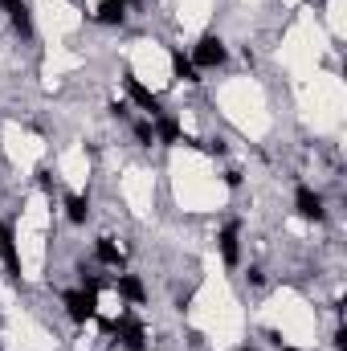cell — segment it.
I'll use <instances>...</instances> for the list:
<instances>
[{"label": "cell", "instance_id": "6da1fadb", "mask_svg": "<svg viewBox=\"0 0 347 351\" xmlns=\"http://www.w3.org/2000/svg\"><path fill=\"white\" fill-rule=\"evenodd\" d=\"M229 62V45L217 37V33H204L196 45H192V66L196 70H221Z\"/></svg>", "mask_w": 347, "mask_h": 351}, {"label": "cell", "instance_id": "7a4b0ae2", "mask_svg": "<svg viewBox=\"0 0 347 351\" xmlns=\"http://www.w3.org/2000/svg\"><path fill=\"white\" fill-rule=\"evenodd\" d=\"M106 335H110L115 348H123V351H147V331H143V323H135L131 315L119 319V323H110Z\"/></svg>", "mask_w": 347, "mask_h": 351}, {"label": "cell", "instance_id": "3957f363", "mask_svg": "<svg viewBox=\"0 0 347 351\" xmlns=\"http://www.w3.org/2000/svg\"><path fill=\"white\" fill-rule=\"evenodd\" d=\"M294 213H298L302 221H315V225H323V221H327V200H323L315 188L298 184V192H294Z\"/></svg>", "mask_w": 347, "mask_h": 351}, {"label": "cell", "instance_id": "277c9868", "mask_svg": "<svg viewBox=\"0 0 347 351\" xmlns=\"http://www.w3.org/2000/svg\"><path fill=\"white\" fill-rule=\"evenodd\" d=\"M62 306H66V315H70V323H90L94 315H98V298L86 294V290H66L62 294Z\"/></svg>", "mask_w": 347, "mask_h": 351}, {"label": "cell", "instance_id": "5b68a950", "mask_svg": "<svg viewBox=\"0 0 347 351\" xmlns=\"http://www.w3.org/2000/svg\"><path fill=\"white\" fill-rule=\"evenodd\" d=\"M0 8H4L12 33L21 41H33V8H29V0H0Z\"/></svg>", "mask_w": 347, "mask_h": 351}, {"label": "cell", "instance_id": "8992f818", "mask_svg": "<svg viewBox=\"0 0 347 351\" xmlns=\"http://www.w3.org/2000/svg\"><path fill=\"white\" fill-rule=\"evenodd\" d=\"M123 86H127V94H131V102H135V106H143V114H147V119H160V114H164V102H160L152 90L143 86L131 70L123 74Z\"/></svg>", "mask_w": 347, "mask_h": 351}, {"label": "cell", "instance_id": "52a82bcc", "mask_svg": "<svg viewBox=\"0 0 347 351\" xmlns=\"http://www.w3.org/2000/svg\"><path fill=\"white\" fill-rule=\"evenodd\" d=\"M217 245H221V258H225V265H241V221H237V217L221 225Z\"/></svg>", "mask_w": 347, "mask_h": 351}, {"label": "cell", "instance_id": "ba28073f", "mask_svg": "<svg viewBox=\"0 0 347 351\" xmlns=\"http://www.w3.org/2000/svg\"><path fill=\"white\" fill-rule=\"evenodd\" d=\"M0 262H4L12 282H21V250H16V233L8 221H0Z\"/></svg>", "mask_w": 347, "mask_h": 351}, {"label": "cell", "instance_id": "9c48e42d", "mask_svg": "<svg viewBox=\"0 0 347 351\" xmlns=\"http://www.w3.org/2000/svg\"><path fill=\"white\" fill-rule=\"evenodd\" d=\"M152 127H156V143H164V147H176V143H184V131H180V119L176 114H160V119H152Z\"/></svg>", "mask_w": 347, "mask_h": 351}, {"label": "cell", "instance_id": "30bf717a", "mask_svg": "<svg viewBox=\"0 0 347 351\" xmlns=\"http://www.w3.org/2000/svg\"><path fill=\"white\" fill-rule=\"evenodd\" d=\"M94 258L102 265H110V269H119V274H123V265H127L123 250L115 245V237H98V241H94Z\"/></svg>", "mask_w": 347, "mask_h": 351}, {"label": "cell", "instance_id": "8fae6325", "mask_svg": "<svg viewBox=\"0 0 347 351\" xmlns=\"http://www.w3.org/2000/svg\"><path fill=\"white\" fill-rule=\"evenodd\" d=\"M115 286H119V294L131 302V306H139L143 298H147V290H143V282H139V274H119L115 278Z\"/></svg>", "mask_w": 347, "mask_h": 351}, {"label": "cell", "instance_id": "7c38bea8", "mask_svg": "<svg viewBox=\"0 0 347 351\" xmlns=\"http://www.w3.org/2000/svg\"><path fill=\"white\" fill-rule=\"evenodd\" d=\"M94 21H98V25H123V21H127V4H123V0H102V4L94 8Z\"/></svg>", "mask_w": 347, "mask_h": 351}, {"label": "cell", "instance_id": "4fadbf2b", "mask_svg": "<svg viewBox=\"0 0 347 351\" xmlns=\"http://www.w3.org/2000/svg\"><path fill=\"white\" fill-rule=\"evenodd\" d=\"M66 221L70 225H86L90 221V196H82V192L66 196Z\"/></svg>", "mask_w": 347, "mask_h": 351}, {"label": "cell", "instance_id": "5bb4252c", "mask_svg": "<svg viewBox=\"0 0 347 351\" xmlns=\"http://www.w3.org/2000/svg\"><path fill=\"white\" fill-rule=\"evenodd\" d=\"M172 70L180 82H200V70L192 66V58H184V49H176V45H172Z\"/></svg>", "mask_w": 347, "mask_h": 351}, {"label": "cell", "instance_id": "9a60e30c", "mask_svg": "<svg viewBox=\"0 0 347 351\" xmlns=\"http://www.w3.org/2000/svg\"><path fill=\"white\" fill-rule=\"evenodd\" d=\"M131 131H135V143H139V147H152V143H156V127H152V119H135Z\"/></svg>", "mask_w": 347, "mask_h": 351}, {"label": "cell", "instance_id": "2e32d148", "mask_svg": "<svg viewBox=\"0 0 347 351\" xmlns=\"http://www.w3.org/2000/svg\"><path fill=\"white\" fill-rule=\"evenodd\" d=\"M246 282H250V286H265V269H261L258 262L246 265Z\"/></svg>", "mask_w": 347, "mask_h": 351}, {"label": "cell", "instance_id": "e0dca14e", "mask_svg": "<svg viewBox=\"0 0 347 351\" xmlns=\"http://www.w3.org/2000/svg\"><path fill=\"white\" fill-rule=\"evenodd\" d=\"M110 114H115L119 123H127V119H131V102H110Z\"/></svg>", "mask_w": 347, "mask_h": 351}, {"label": "cell", "instance_id": "ac0fdd59", "mask_svg": "<svg viewBox=\"0 0 347 351\" xmlns=\"http://www.w3.org/2000/svg\"><path fill=\"white\" fill-rule=\"evenodd\" d=\"M37 184H41L45 192H53V172H49V168H41V172H37Z\"/></svg>", "mask_w": 347, "mask_h": 351}, {"label": "cell", "instance_id": "d6986e66", "mask_svg": "<svg viewBox=\"0 0 347 351\" xmlns=\"http://www.w3.org/2000/svg\"><path fill=\"white\" fill-rule=\"evenodd\" d=\"M221 180H225V188H241V172H225Z\"/></svg>", "mask_w": 347, "mask_h": 351}, {"label": "cell", "instance_id": "ffe728a7", "mask_svg": "<svg viewBox=\"0 0 347 351\" xmlns=\"http://www.w3.org/2000/svg\"><path fill=\"white\" fill-rule=\"evenodd\" d=\"M331 343H335V351H347V331H344V327L335 331V339H331Z\"/></svg>", "mask_w": 347, "mask_h": 351}, {"label": "cell", "instance_id": "44dd1931", "mask_svg": "<svg viewBox=\"0 0 347 351\" xmlns=\"http://www.w3.org/2000/svg\"><path fill=\"white\" fill-rule=\"evenodd\" d=\"M123 4H127V8H131V4H143V0H123Z\"/></svg>", "mask_w": 347, "mask_h": 351}, {"label": "cell", "instance_id": "7402d4cb", "mask_svg": "<svg viewBox=\"0 0 347 351\" xmlns=\"http://www.w3.org/2000/svg\"><path fill=\"white\" fill-rule=\"evenodd\" d=\"M237 351H258V348H250V343H246V348H237Z\"/></svg>", "mask_w": 347, "mask_h": 351}, {"label": "cell", "instance_id": "603a6c76", "mask_svg": "<svg viewBox=\"0 0 347 351\" xmlns=\"http://www.w3.org/2000/svg\"><path fill=\"white\" fill-rule=\"evenodd\" d=\"M0 323H4V319H0Z\"/></svg>", "mask_w": 347, "mask_h": 351}]
</instances>
